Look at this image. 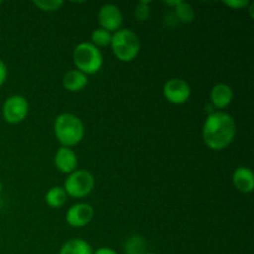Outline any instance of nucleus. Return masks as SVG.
<instances>
[{
    "label": "nucleus",
    "instance_id": "393cba45",
    "mask_svg": "<svg viewBox=\"0 0 254 254\" xmlns=\"http://www.w3.org/2000/svg\"><path fill=\"white\" fill-rule=\"evenodd\" d=\"M1 191H2V184L1 181H0V193H1Z\"/></svg>",
    "mask_w": 254,
    "mask_h": 254
},
{
    "label": "nucleus",
    "instance_id": "aec40b11",
    "mask_svg": "<svg viewBox=\"0 0 254 254\" xmlns=\"http://www.w3.org/2000/svg\"><path fill=\"white\" fill-rule=\"evenodd\" d=\"M136 20L139 21H146L150 16V1L148 0H141L136 4L135 10H134Z\"/></svg>",
    "mask_w": 254,
    "mask_h": 254
},
{
    "label": "nucleus",
    "instance_id": "f257e3e1",
    "mask_svg": "<svg viewBox=\"0 0 254 254\" xmlns=\"http://www.w3.org/2000/svg\"><path fill=\"white\" fill-rule=\"evenodd\" d=\"M237 134V124L231 114L213 112L206 118L202 128L203 143L210 149L220 151L232 144Z\"/></svg>",
    "mask_w": 254,
    "mask_h": 254
},
{
    "label": "nucleus",
    "instance_id": "f3484780",
    "mask_svg": "<svg viewBox=\"0 0 254 254\" xmlns=\"http://www.w3.org/2000/svg\"><path fill=\"white\" fill-rule=\"evenodd\" d=\"M175 14L176 17L181 22H185V24H190V22H192L195 20V10H193L192 5L189 4V2H179L175 6Z\"/></svg>",
    "mask_w": 254,
    "mask_h": 254
},
{
    "label": "nucleus",
    "instance_id": "39448f33",
    "mask_svg": "<svg viewBox=\"0 0 254 254\" xmlns=\"http://www.w3.org/2000/svg\"><path fill=\"white\" fill-rule=\"evenodd\" d=\"M96 179L88 170H76L69 174L64 185L67 196L73 198H83L93 191Z\"/></svg>",
    "mask_w": 254,
    "mask_h": 254
},
{
    "label": "nucleus",
    "instance_id": "5701e85b",
    "mask_svg": "<svg viewBox=\"0 0 254 254\" xmlns=\"http://www.w3.org/2000/svg\"><path fill=\"white\" fill-rule=\"evenodd\" d=\"M93 254H118V253H117L114 250H112V248L102 247V248H98L96 252H93Z\"/></svg>",
    "mask_w": 254,
    "mask_h": 254
},
{
    "label": "nucleus",
    "instance_id": "bb28decb",
    "mask_svg": "<svg viewBox=\"0 0 254 254\" xmlns=\"http://www.w3.org/2000/svg\"><path fill=\"white\" fill-rule=\"evenodd\" d=\"M2 4V1H1V0H0V5H1Z\"/></svg>",
    "mask_w": 254,
    "mask_h": 254
},
{
    "label": "nucleus",
    "instance_id": "2eb2a0df",
    "mask_svg": "<svg viewBox=\"0 0 254 254\" xmlns=\"http://www.w3.org/2000/svg\"><path fill=\"white\" fill-rule=\"evenodd\" d=\"M67 193L61 186H54L45 195V201L51 208H60L66 203Z\"/></svg>",
    "mask_w": 254,
    "mask_h": 254
},
{
    "label": "nucleus",
    "instance_id": "f03ea898",
    "mask_svg": "<svg viewBox=\"0 0 254 254\" xmlns=\"http://www.w3.org/2000/svg\"><path fill=\"white\" fill-rule=\"evenodd\" d=\"M54 131L57 140L62 146L72 148L84 138V124L81 119L72 113H62L55 119Z\"/></svg>",
    "mask_w": 254,
    "mask_h": 254
},
{
    "label": "nucleus",
    "instance_id": "0eeeda50",
    "mask_svg": "<svg viewBox=\"0 0 254 254\" xmlns=\"http://www.w3.org/2000/svg\"><path fill=\"white\" fill-rule=\"evenodd\" d=\"M163 94L168 102L173 104H184L190 99L191 87L185 79L171 78L164 84Z\"/></svg>",
    "mask_w": 254,
    "mask_h": 254
},
{
    "label": "nucleus",
    "instance_id": "9d476101",
    "mask_svg": "<svg viewBox=\"0 0 254 254\" xmlns=\"http://www.w3.org/2000/svg\"><path fill=\"white\" fill-rule=\"evenodd\" d=\"M54 163L60 173L68 174L69 175V174H72L73 171L77 170V166H78V158H77L73 149L61 146V148L57 149L56 154H55Z\"/></svg>",
    "mask_w": 254,
    "mask_h": 254
},
{
    "label": "nucleus",
    "instance_id": "ddd939ff",
    "mask_svg": "<svg viewBox=\"0 0 254 254\" xmlns=\"http://www.w3.org/2000/svg\"><path fill=\"white\" fill-rule=\"evenodd\" d=\"M88 84V76L78 69H69L62 78V86L68 92H81Z\"/></svg>",
    "mask_w": 254,
    "mask_h": 254
},
{
    "label": "nucleus",
    "instance_id": "4468645a",
    "mask_svg": "<svg viewBox=\"0 0 254 254\" xmlns=\"http://www.w3.org/2000/svg\"><path fill=\"white\" fill-rule=\"evenodd\" d=\"M59 254H93V248L82 238H72L62 245Z\"/></svg>",
    "mask_w": 254,
    "mask_h": 254
},
{
    "label": "nucleus",
    "instance_id": "20e7f679",
    "mask_svg": "<svg viewBox=\"0 0 254 254\" xmlns=\"http://www.w3.org/2000/svg\"><path fill=\"white\" fill-rule=\"evenodd\" d=\"M73 64L84 74H94L103 66V55L92 42H81L73 50Z\"/></svg>",
    "mask_w": 254,
    "mask_h": 254
},
{
    "label": "nucleus",
    "instance_id": "dca6fc26",
    "mask_svg": "<svg viewBox=\"0 0 254 254\" xmlns=\"http://www.w3.org/2000/svg\"><path fill=\"white\" fill-rule=\"evenodd\" d=\"M126 254H144L146 253V241L143 236L134 235L126 241L124 245Z\"/></svg>",
    "mask_w": 254,
    "mask_h": 254
},
{
    "label": "nucleus",
    "instance_id": "6e6552de",
    "mask_svg": "<svg viewBox=\"0 0 254 254\" xmlns=\"http://www.w3.org/2000/svg\"><path fill=\"white\" fill-rule=\"evenodd\" d=\"M94 217V210L89 203L79 202L72 205L66 212V222L71 227L82 228L91 223Z\"/></svg>",
    "mask_w": 254,
    "mask_h": 254
},
{
    "label": "nucleus",
    "instance_id": "423d86ee",
    "mask_svg": "<svg viewBox=\"0 0 254 254\" xmlns=\"http://www.w3.org/2000/svg\"><path fill=\"white\" fill-rule=\"evenodd\" d=\"M2 118L9 124H19L29 114V102L21 94H14L5 99L1 108Z\"/></svg>",
    "mask_w": 254,
    "mask_h": 254
},
{
    "label": "nucleus",
    "instance_id": "6ab92c4d",
    "mask_svg": "<svg viewBox=\"0 0 254 254\" xmlns=\"http://www.w3.org/2000/svg\"><path fill=\"white\" fill-rule=\"evenodd\" d=\"M32 4L41 11L52 12L57 11L64 6V1L62 0H35Z\"/></svg>",
    "mask_w": 254,
    "mask_h": 254
},
{
    "label": "nucleus",
    "instance_id": "f8f14e48",
    "mask_svg": "<svg viewBox=\"0 0 254 254\" xmlns=\"http://www.w3.org/2000/svg\"><path fill=\"white\" fill-rule=\"evenodd\" d=\"M233 89L232 87L226 83H217L211 89L210 99L211 103L218 109H225L232 103L233 101Z\"/></svg>",
    "mask_w": 254,
    "mask_h": 254
},
{
    "label": "nucleus",
    "instance_id": "9b49d317",
    "mask_svg": "<svg viewBox=\"0 0 254 254\" xmlns=\"http://www.w3.org/2000/svg\"><path fill=\"white\" fill-rule=\"evenodd\" d=\"M235 188L242 193H251L254 190V174L247 166H238L232 176Z\"/></svg>",
    "mask_w": 254,
    "mask_h": 254
},
{
    "label": "nucleus",
    "instance_id": "1a4fd4ad",
    "mask_svg": "<svg viewBox=\"0 0 254 254\" xmlns=\"http://www.w3.org/2000/svg\"><path fill=\"white\" fill-rule=\"evenodd\" d=\"M98 21L102 29L109 32H116L122 29L123 24V14L121 9L114 4L102 5L98 12Z\"/></svg>",
    "mask_w": 254,
    "mask_h": 254
},
{
    "label": "nucleus",
    "instance_id": "4be33fe9",
    "mask_svg": "<svg viewBox=\"0 0 254 254\" xmlns=\"http://www.w3.org/2000/svg\"><path fill=\"white\" fill-rule=\"evenodd\" d=\"M7 78V68H6V64H4L1 59H0V87L5 83Z\"/></svg>",
    "mask_w": 254,
    "mask_h": 254
},
{
    "label": "nucleus",
    "instance_id": "412c9836",
    "mask_svg": "<svg viewBox=\"0 0 254 254\" xmlns=\"http://www.w3.org/2000/svg\"><path fill=\"white\" fill-rule=\"evenodd\" d=\"M250 2L251 1H248V0H226V1H223V4L233 10H241L246 9L250 5Z\"/></svg>",
    "mask_w": 254,
    "mask_h": 254
},
{
    "label": "nucleus",
    "instance_id": "a211bd4d",
    "mask_svg": "<svg viewBox=\"0 0 254 254\" xmlns=\"http://www.w3.org/2000/svg\"><path fill=\"white\" fill-rule=\"evenodd\" d=\"M111 41H112V32L107 31V30L102 29V27H98V29L93 30L91 34V42L99 47H106V46H111Z\"/></svg>",
    "mask_w": 254,
    "mask_h": 254
},
{
    "label": "nucleus",
    "instance_id": "b1692460",
    "mask_svg": "<svg viewBox=\"0 0 254 254\" xmlns=\"http://www.w3.org/2000/svg\"><path fill=\"white\" fill-rule=\"evenodd\" d=\"M180 1L181 0H175V1H164V4L168 5V6H176Z\"/></svg>",
    "mask_w": 254,
    "mask_h": 254
},
{
    "label": "nucleus",
    "instance_id": "a878e982",
    "mask_svg": "<svg viewBox=\"0 0 254 254\" xmlns=\"http://www.w3.org/2000/svg\"><path fill=\"white\" fill-rule=\"evenodd\" d=\"M144 254H156V253H151V252H146V253H144Z\"/></svg>",
    "mask_w": 254,
    "mask_h": 254
},
{
    "label": "nucleus",
    "instance_id": "7ed1b4c3",
    "mask_svg": "<svg viewBox=\"0 0 254 254\" xmlns=\"http://www.w3.org/2000/svg\"><path fill=\"white\" fill-rule=\"evenodd\" d=\"M112 51L122 62H131L140 52V39L130 29H119L112 34Z\"/></svg>",
    "mask_w": 254,
    "mask_h": 254
}]
</instances>
